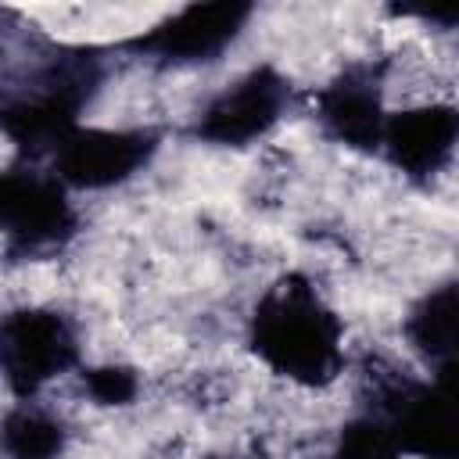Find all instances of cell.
Masks as SVG:
<instances>
[{
    "instance_id": "1",
    "label": "cell",
    "mask_w": 459,
    "mask_h": 459,
    "mask_svg": "<svg viewBox=\"0 0 459 459\" xmlns=\"http://www.w3.org/2000/svg\"><path fill=\"white\" fill-rule=\"evenodd\" d=\"M251 348L273 373L316 387L341 369V319L305 280L290 276L258 301Z\"/></svg>"
},
{
    "instance_id": "2",
    "label": "cell",
    "mask_w": 459,
    "mask_h": 459,
    "mask_svg": "<svg viewBox=\"0 0 459 459\" xmlns=\"http://www.w3.org/2000/svg\"><path fill=\"white\" fill-rule=\"evenodd\" d=\"M100 86V61L90 50L61 54L54 57L36 82L0 104V129L29 154L43 147H57L72 129L82 111V104L97 93Z\"/></svg>"
},
{
    "instance_id": "3",
    "label": "cell",
    "mask_w": 459,
    "mask_h": 459,
    "mask_svg": "<svg viewBox=\"0 0 459 459\" xmlns=\"http://www.w3.org/2000/svg\"><path fill=\"white\" fill-rule=\"evenodd\" d=\"M79 359L72 323L50 308H18L0 319V369L18 394H36Z\"/></svg>"
},
{
    "instance_id": "4",
    "label": "cell",
    "mask_w": 459,
    "mask_h": 459,
    "mask_svg": "<svg viewBox=\"0 0 459 459\" xmlns=\"http://www.w3.org/2000/svg\"><path fill=\"white\" fill-rule=\"evenodd\" d=\"M75 212L57 176L29 165L0 172V233L18 251H47L72 237Z\"/></svg>"
},
{
    "instance_id": "5",
    "label": "cell",
    "mask_w": 459,
    "mask_h": 459,
    "mask_svg": "<svg viewBox=\"0 0 459 459\" xmlns=\"http://www.w3.org/2000/svg\"><path fill=\"white\" fill-rule=\"evenodd\" d=\"M377 416L391 427L402 452L420 459H455L452 373H434L430 384L420 380L384 384Z\"/></svg>"
},
{
    "instance_id": "6",
    "label": "cell",
    "mask_w": 459,
    "mask_h": 459,
    "mask_svg": "<svg viewBox=\"0 0 459 459\" xmlns=\"http://www.w3.org/2000/svg\"><path fill=\"white\" fill-rule=\"evenodd\" d=\"M154 136L143 129H72L54 147V176L65 186L104 190L126 183L154 154Z\"/></svg>"
},
{
    "instance_id": "7",
    "label": "cell",
    "mask_w": 459,
    "mask_h": 459,
    "mask_svg": "<svg viewBox=\"0 0 459 459\" xmlns=\"http://www.w3.org/2000/svg\"><path fill=\"white\" fill-rule=\"evenodd\" d=\"M287 97L290 86L276 68H251L219 97H212V104L197 118V136L222 147H244L280 122Z\"/></svg>"
},
{
    "instance_id": "8",
    "label": "cell",
    "mask_w": 459,
    "mask_h": 459,
    "mask_svg": "<svg viewBox=\"0 0 459 459\" xmlns=\"http://www.w3.org/2000/svg\"><path fill=\"white\" fill-rule=\"evenodd\" d=\"M251 18V4L244 0H212V4H190L158 22L151 32H143L133 50L172 61V65H190V61H208L222 54L240 29Z\"/></svg>"
},
{
    "instance_id": "9",
    "label": "cell",
    "mask_w": 459,
    "mask_h": 459,
    "mask_svg": "<svg viewBox=\"0 0 459 459\" xmlns=\"http://www.w3.org/2000/svg\"><path fill=\"white\" fill-rule=\"evenodd\" d=\"M455 136H459V115L452 104H420L387 115L380 147L394 169H402L412 179H427L448 165L455 151Z\"/></svg>"
},
{
    "instance_id": "10",
    "label": "cell",
    "mask_w": 459,
    "mask_h": 459,
    "mask_svg": "<svg viewBox=\"0 0 459 459\" xmlns=\"http://www.w3.org/2000/svg\"><path fill=\"white\" fill-rule=\"evenodd\" d=\"M319 122L337 143L355 147V151H377L384 122H387L377 72L366 65L344 68L319 93Z\"/></svg>"
},
{
    "instance_id": "11",
    "label": "cell",
    "mask_w": 459,
    "mask_h": 459,
    "mask_svg": "<svg viewBox=\"0 0 459 459\" xmlns=\"http://www.w3.org/2000/svg\"><path fill=\"white\" fill-rule=\"evenodd\" d=\"M405 333L412 341V348L437 369V373H452V359H455V287L441 283L434 290H427L409 319H405Z\"/></svg>"
},
{
    "instance_id": "12",
    "label": "cell",
    "mask_w": 459,
    "mask_h": 459,
    "mask_svg": "<svg viewBox=\"0 0 459 459\" xmlns=\"http://www.w3.org/2000/svg\"><path fill=\"white\" fill-rule=\"evenodd\" d=\"M65 448V427L32 405H18L0 423V452L7 459H57Z\"/></svg>"
},
{
    "instance_id": "13",
    "label": "cell",
    "mask_w": 459,
    "mask_h": 459,
    "mask_svg": "<svg viewBox=\"0 0 459 459\" xmlns=\"http://www.w3.org/2000/svg\"><path fill=\"white\" fill-rule=\"evenodd\" d=\"M333 459H402V448L380 416H362L337 434Z\"/></svg>"
},
{
    "instance_id": "14",
    "label": "cell",
    "mask_w": 459,
    "mask_h": 459,
    "mask_svg": "<svg viewBox=\"0 0 459 459\" xmlns=\"http://www.w3.org/2000/svg\"><path fill=\"white\" fill-rule=\"evenodd\" d=\"M82 384L90 391L93 402L100 405H126L136 398V377L133 369L126 366H100V369H90L82 373Z\"/></svg>"
}]
</instances>
